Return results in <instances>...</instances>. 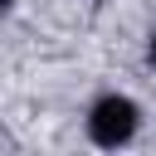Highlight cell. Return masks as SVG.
<instances>
[{
    "label": "cell",
    "mask_w": 156,
    "mask_h": 156,
    "mask_svg": "<svg viewBox=\"0 0 156 156\" xmlns=\"http://www.w3.org/2000/svg\"><path fill=\"white\" fill-rule=\"evenodd\" d=\"M132 132H136V102L132 98H102L98 107H93V117H88V136L98 141V146H122V141H132Z\"/></svg>",
    "instance_id": "1"
},
{
    "label": "cell",
    "mask_w": 156,
    "mask_h": 156,
    "mask_svg": "<svg viewBox=\"0 0 156 156\" xmlns=\"http://www.w3.org/2000/svg\"><path fill=\"white\" fill-rule=\"evenodd\" d=\"M146 58H151V68H156V34H151V44H146Z\"/></svg>",
    "instance_id": "2"
},
{
    "label": "cell",
    "mask_w": 156,
    "mask_h": 156,
    "mask_svg": "<svg viewBox=\"0 0 156 156\" xmlns=\"http://www.w3.org/2000/svg\"><path fill=\"white\" fill-rule=\"evenodd\" d=\"M0 10H10V0H0Z\"/></svg>",
    "instance_id": "3"
}]
</instances>
